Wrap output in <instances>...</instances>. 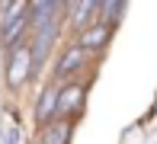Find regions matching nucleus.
I'll use <instances>...</instances> for the list:
<instances>
[{
  "instance_id": "obj_1",
  "label": "nucleus",
  "mask_w": 157,
  "mask_h": 144,
  "mask_svg": "<svg viewBox=\"0 0 157 144\" xmlns=\"http://www.w3.org/2000/svg\"><path fill=\"white\" fill-rule=\"evenodd\" d=\"M0 10L6 13L3 19V29H0V39H3L6 48H16L23 42V32L29 29V6L26 3H0Z\"/></svg>"
},
{
  "instance_id": "obj_2",
  "label": "nucleus",
  "mask_w": 157,
  "mask_h": 144,
  "mask_svg": "<svg viewBox=\"0 0 157 144\" xmlns=\"http://www.w3.org/2000/svg\"><path fill=\"white\" fill-rule=\"evenodd\" d=\"M29 70H32V48L19 42V45L10 51V67H6V80H10V86H23L26 77H29Z\"/></svg>"
},
{
  "instance_id": "obj_3",
  "label": "nucleus",
  "mask_w": 157,
  "mask_h": 144,
  "mask_svg": "<svg viewBox=\"0 0 157 144\" xmlns=\"http://www.w3.org/2000/svg\"><path fill=\"white\" fill-rule=\"evenodd\" d=\"M80 99H83V86L80 83H67L58 90V109H55V119H64L67 122V115H74L80 109Z\"/></svg>"
},
{
  "instance_id": "obj_4",
  "label": "nucleus",
  "mask_w": 157,
  "mask_h": 144,
  "mask_svg": "<svg viewBox=\"0 0 157 144\" xmlns=\"http://www.w3.org/2000/svg\"><path fill=\"white\" fill-rule=\"evenodd\" d=\"M58 90H61V86L52 83V86H45V93L39 96V103H35V122H39V125H45V122L55 119V109H58Z\"/></svg>"
},
{
  "instance_id": "obj_5",
  "label": "nucleus",
  "mask_w": 157,
  "mask_h": 144,
  "mask_svg": "<svg viewBox=\"0 0 157 144\" xmlns=\"http://www.w3.org/2000/svg\"><path fill=\"white\" fill-rule=\"evenodd\" d=\"M87 61V51H83L80 45H71V48H64V55L58 58V77H67V74H74L80 64Z\"/></svg>"
},
{
  "instance_id": "obj_6",
  "label": "nucleus",
  "mask_w": 157,
  "mask_h": 144,
  "mask_svg": "<svg viewBox=\"0 0 157 144\" xmlns=\"http://www.w3.org/2000/svg\"><path fill=\"white\" fill-rule=\"evenodd\" d=\"M109 39V26H87L83 29V35H80V48L83 51H93V48H99L103 45V42Z\"/></svg>"
},
{
  "instance_id": "obj_7",
  "label": "nucleus",
  "mask_w": 157,
  "mask_h": 144,
  "mask_svg": "<svg viewBox=\"0 0 157 144\" xmlns=\"http://www.w3.org/2000/svg\"><path fill=\"white\" fill-rule=\"evenodd\" d=\"M67 10H71V26H77V29L93 26V23H90V16L96 13V3H87V0H80V3H71Z\"/></svg>"
},
{
  "instance_id": "obj_8",
  "label": "nucleus",
  "mask_w": 157,
  "mask_h": 144,
  "mask_svg": "<svg viewBox=\"0 0 157 144\" xmlns=\"http://www.w3.org/2000/svg\"><path fill=\"white\" fill-rule=\"evenodd\" d=\"M67 135H71V125L64 119H55L45 128V144H67Z\"/></svg>"
}]
</instances>
